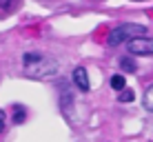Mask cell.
<instances>
[{"label":"cell","mask_w":153,"mask_h":142,"mask_svg":"<svg viewBox=\"0 0 153 142\" xmlns=\"http://www.w3.org/2000/svg\"><path fill=\"white\" fill-rule=\"evenodd\" d=\"M22 65H25V73L29 78H38V80L51 78L60 71V62L47 54H40V51H27L22 56Z\"/></svg>","instance_id":"cell-1"},{"label":"cell","mask_w":153,"mask_h":142,"mask_svg":"<svg viewBox=\"0 0 153 142\" xmlns=\"http://www.w3.org/2000/svg\"><path fill=\"white\" fill-rule=\"evenodd\" d=\"M146 33V27L144 25H135V22H124V25H118L111 33H109L107 42L111 47H118V45H124V42H131L133 38H140V36Z\"/></svg>","instance_id":"cell-2"},{"label":"cell","mask_w":153,"mask_h":142,"mask_svg":"<svg viewBox=\"0 0 153 142\" xmlns=\"http://www.w3.org/2000/svg\"><path fill=\"white\" fill-rule=\"evenodd\" d=\"M126 51L131 56H153V38H133L131 42H126Z\"/></svg>","instance_id":"cell-3"},{"label":"cell","mask_w":153,"mask_h":142,"mask_svg":"<svg viewBox=\"0 0 153 142\" xmlns=\"http://www.w3.org/2000/svg\"><path fill=\"white\" fill-rule=\"evenodd\" d=\"M71 78H73V85H76L78 89H80L82 93H87L89 89H91V82H89V73L84 67H76L71 73Z\"/></svg>","instance_id":"cell-4"},{"label":"cell","mask_w":153,"mask_h":142,"mask_svg":"<svg viewBox=\"0 0 153 142\" xmlns=\"http://www.w3.org/2000/svg\"><path fill=\"white\" fill-rule=\"evenodd\" d=\"M120 67H122V71H126V73H135L138 71V65H135V60L133 58H122V60H120Z\"/></svg>","instance_id":"cell-5"},{"label":"cell","mask_w":153,"mask_h":142,"mask_svg":"<svg viewBox=\"0 0 153 142\" xmlns=\"http://www.w3.org/2000/svg\"><path fill=\"white\" fill-rule=\"evenodd\" d=\"M20 0H0V13H11Z\"/></svg>","instance_id":"cell-6"},{"label":"cell","mask_w":153,"mask_h":142,"mask_svg":"<svg viewBox=\"0 0 153 142\" xmlns=\"http://www.w3.org/2000/svg\"><path fill=\"white\" fill-rule=\"evenodd\" d=\"M142 102H144V109H146V111L153 113V85L144 91V98H142Z\"/></svg>","instance_id":"cell-7"},{"label":"cell","mask_w":153,"mask_h":142,"mask_svg":"<svg viewBox=\"0 0 153 142\" xmlns=\"http://www.w3.org/2000/svg\"><path fill=\"white\" fill-rule=\"evenodd\" d=\"M124 85H126V82H124V76H122V73H115V76L111 78V89H115V91H122Z\"/></svg>","instance_id":"cell-8"},{"label":"cell","mask_w":153,"mask_h":142,"mask_svg":"<svg viewBox=\"0 0 153 142\" xmlns=\"http://www.w3.org/2000/svg\"><path fill=\"white\" fill-rule=\"evenodd\" d=\"M133 98H135V96H133V91H131V89H122V93L118 96L120 102H131Z\"/></svg>","instance_id":"cell-9"},{"label":"cell","mask_w":153,"mask_h":142,"mask_svg":"<svg viewBox=\"0 0 153 142\" xmlns=\"http://www.w3.org/2000/svg\"><path fill=\"white\" fill-rule=\"evenodd\" d=\"M25 120V109L22 107H16V113H13V122L16 124H20Z\"/></svg>","instance_id":"cell-10"},{"label":"cell","mask_w":153,"mask_h":142,"mask_svg":"<svg viewBox=\"0 0 153 142\" xmlns=\"http://www.w3.org/2000/svg\"><path fill=\"white\" fill-rule=\"evenodd\" d=\"M4 127H7V115H4V111L0 109V133L4 131Z\"/></svg>","instance_id":"cell-11"}]
</instances>
